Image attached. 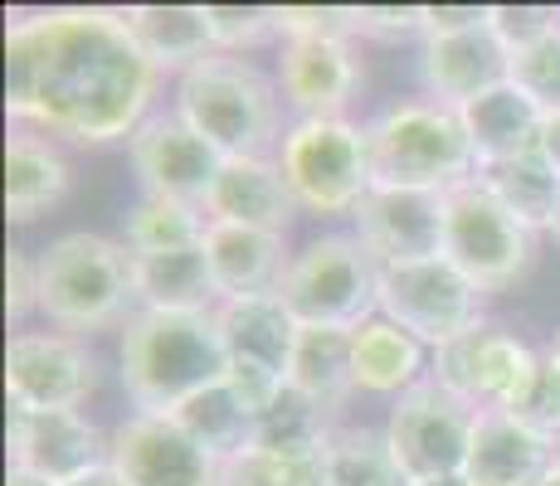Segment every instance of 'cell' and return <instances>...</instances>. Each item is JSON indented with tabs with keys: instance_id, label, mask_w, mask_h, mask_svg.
I'll use <instances>...</instances> for the list:
<instances>
[{
	"instance_id": "1",
	"label": "cell",
	"mask_w": 560,
	"mask_h": 486,
	"mask_svg": "<svg viewBox=\"0 0 560 486\" xmlns=\"http://www.w3.org/2000/svg\"><path fill=\"white\" fill-rule=\"evenodd\" d=\"M156 83L117 10H39L5 29V112L39 137L122 142L152 117Z\"/></svg>"
},
{
	"instance_id": "2",
	"label": "cell",
	"mask_w": 560,
	"mask_h": 486,
	"mask_svg": "<svg viewBox=\"0 0 560 486\" xmlns=\"http://www.w3.org/2000/svg\"><path fill=\"white\" fill-rule=\"evenodd\" d=\"M117 365L137 414L171 418L186 399L224 380L230 355L214 311H132L122 321Z\"/></svg>"
},
{
	"instance_id": "3",
	"label": "cell",
	"mask_w": 560,
	"mask_h": 486,
	"mask_svg": "<svg viewBox=\"0 0 560 486\" xmlns=\"http://www.w3.org/2000/svg\"><path fill=\"white\" fill-rule=\"evenodd\" d=\"M371 146V180L395 190H454L478 176V156L463 132L458 107H444L434 97L395 103L381 117L365 122Z\"/></svg>"
},
{
	"instance_id": "4",
	"label": "cell",
	"mask_w": 560,
	"mask_h": 486,
	"mask_svg": "<svg viewBox=\"0 0 560 486\" xmlns=\"http://www.w3.org/2000/svg\"><path fill=\"white\" fill-rule=\"evenodd\" d=\"M176 112L220 156H268L278 146V88L240 54H205L176 79Z\"/></svg>"
},
{
	"instance_id": "5",
	"label": "cell",
	"mask_w": 560,
	"mask_h": 486,
	"mask_svg": "<svg viewBox=\"0 0 560 486\" xmlns=\"http://www.w3.org/2000/svg\"><path fill=\"white\" fill-rule=\"evenodd\" d=\"M39 311L63 331H103L137 311L132 248L103 234H63L39 253Z\"/></svg>"
},
{
	"instance_id": "6",
	"label": "cell",
	"mask_w": 560,
	"mask_h": 486,
	"mask_svg": "<svg viewBox=\"0 0 560 486\" xmlns=\"http://www.w3.org/2000/svg\"><path fill=\"white\" fill-rule=\"evenodd\" d=\"M278 301L293 311L298 327L357 331L381 311V263L365 253L357 234H322L303 253H293Z\"/></svg>"
},
{
	"instance_id": "7",
	"label": "cell",
	"mask_w": 560,
	"mask_h": 486,
	"mask_svg": "<svg viewBox=\"0 0 560 486\" xmlns=\"http://www.w3.org/2000/svg\"><path fill=\"white\" fill-rule=\"evenodd\" d=\"M278 170H283L293 200L312 214H357L371 194V146L365 127L347 117H307L293 122L278 142Z\"/></svg>"
},
{
	"instance_id": "8",
	"label": "cell",
	"mask_w": 560,
	"mask_h": 486,
	"mask_svg": "<svg viewBox=\"0 0 560 486\" xmlns=\"http://www.w3.org/2000/svg\"><path fill=\"white\" fill-rule=\"evenodd\" d=\"M444 258L458 268L468 283L482 292L512 287L516 277L532 268L536 258V234L492 200V190L478 176L463 186L444 190Z\"/></svg>"
},
{
	"instance_id": "9",
	"label": "cell",
	"mask_w": 560,
	"mask_h": 486,
	"mask_svg": "<svg viewBox=\"0 0 560 486\" xmlns=\"http://www.w3.org/2000/svg\"><path fill=\"white\" fill-rule=\"evenodd\" d=\"M472 424H478V414L458 394H448L439 380H419L390 404L385 442H390L409 486L448 482V477H463Z\"/></svg>"
},
{
	"instance_id": "10",
	"label": "cell",
	"mask_w": 560,
	"mask_h": 486,
	"mask_svg": "<svg viewBox=\"0 0 560 486\" xmlns=\"http://www.w3.org/2000/svg\"><path fill=\"white\" fill-rule=\"evenodd\" d=\"M482 297H488V292L478 283H468L444 253L381 268V317L405 327L409 336L424 341L429 351L448 345L468 327H478Z\"/></svg>"
},
{
	"instance_id": "11",
	"label": "cell",
	"mask_w": 560,
	"mask_h": 486,
	"mask_svg": "<svg viewBox=\"0 0 560 486\" xmlns=\"http://www.w3.org/2000/svg\"><path fill=\"white\" fill-rule=\"evenodd\" d=\"M541 351L516 341L498 321H478L448 345L429 355V380H439L448 394H458L472 414H492V408H512L516 394L532 380Z\"/></svg>"
},
{
	"instance_id": "12",
	"label": "cell",
	"mask_w": 560,
	"mask_h": 486,
	"mask_svg": "<svg viewBox=\"0 0 560 486\" xmlns=\"http://www.w3.org/2000/svg\"><path fill=\"white\" fill-rule=\"evenodd\" d=\"M98 384L89 345L63 331H20L5 345V394L10 408H79Z\"/></svg>"
},
{
	"instance_id": "13",
	"label": "cell",
	"mask_w": 560,
	"mask_h": 486,
	"mask_svg": "<svg viewBox=\"0 0 560 486\" xmlns=\"http://www.w3.org/2000/svg\"><path fill=\"white\" fill-rule=\"evenodd\" d=\"M10 467L35 472L54 486H73L83 477H93L98 467H107L113 442H103V434L93 428L89 414L79 408H10Z\"/></svg>"
},
{
	"instance_id": "14",
	"label": "cell",
	"mask_w": 560,
	"mask_h": 486,
	"mask_svg": "<svg viewBox=\"0 0 560 486\" xmlns=\"http://www.w3.org/2000/svg\"><path fill=\"white\" fill-rule=\"evenodd\" d=\"M132 170L142 180L147 194L156 200H180V204H200L210 194L214 176H220L224 156L214 151L190 122H180V112H152L132 137Z\"/></svg>"
},
{
	"instance_id": "15",
	"label": "cell",
	"mask_w": 560,
	"mask_h": 486,
	"mask_svg": "<svg viewBox=\"0 0 560 486\" xmlns=\"http://www.w3.org/2000/svg\"><path fill=\"white\" fill-rule=\"evenodd\" d=\"M107 442V467L127 486H220V458H210L176 418L132 414Z\"/></svg>"
},
{
	"instance_id": "16",
	"label": "cell",
	"mask_w": 560,
	"mask_h": 486,
	"mask_svg": "<svg viewBox=\"0 0 560 486\" xmlns=\"http://www.w3.org/2000/svg\"><path fill=\"white\" fill-rule=\"evenodd\" d=\"M351 220H357V239L381 268L444 253V194L434 190L371 186Z\"/></svg>"
},
{
	"instance_id": "17",
	"label": "cell",
	"mask_w": 560,
	"mask_h": 486,
	"mask_svg": "<svg viewBox=\"0 0 560 486\" xmlns=\"http://www.w3.org/2000/svg\"><path fill=\"white\" fill-rule=\"evenodd\" d=\"M361 88V63L351 39H288L278 49V93L298 112L307 117H341L351 93Z\"/></svg>"
},
{
	"instance_id": "18",
	"label": "cell",
	"mask_w": 560,
	"mask_h": 486,
	"mask_svg": "<svg viewBox=\"0 0 560 486\" xmlns=\"http://www.w3.org/2000/svg\"><path fill=\"white\" fill-rule=\"evenodd\" d=\"M556 462H560L556 438L536 434V428L516 424L512 414L492 408V414H478V424H472L463 482L468 486H541L556 472Z\"/></svg>"
},
{
	"instance_id": "19",
	"label": "cell",
	"mask_w": 560,
	"mask_h": 486,
	"mask_svg": "<svg viewBox=\"0 0 560 486\" xmlns=\"http://www.w3.org/2000/svg\"><path fill=\"white\" fill-rule=\"evenodd\" d=\"M508 73H512V54L498 45L488 20L472 29H458V35L424 39V54H419V79L434 93V103L444 107L472 103L478 93L508 83Z\"/></svg>"
},
{
	"instance_id": "20",
	"label": "cell",
	"mask_w": 560,
	"mask_h": 486,
	"mask_svg": "<svg viewBox=\"0 0 560 486\" xmlns=\"http://www.w3.org/2000/svg\"><path fill=\"white\" fill-rule=\"evenodd\" d=\"M293 190H288L278 161L268 156H224L220 176L205 194V214L214 224H244V229L288 234L293 224Z\"/></svg>"
},
{
	"instance_id": "21",
	"label": "cell",
	"mask_w": 560,
	"mask_h": 486,
	"mask_svg": "<svg viewBox=\"0 0 560 486\" xmlns=\"http://www.w3.org/2000/svg\"><path fill=\"white\" fill-rule=\"evenodd\" d=\"M205 263H210L214 292L220 301L230 297H278L288 273V248L283 234H268V229H244V224H214L205 229Z\"/></svg>"
},
{
	"instance_id": "22",
	"label": "cell",
	"mask_w": 560,
	"mask_h": 486,
	"mask_svg": "<svg viewBox=\"0 0 560 486\" xmlns=\"http://www.w3.org/2000/svg\"><path fill=\"white\" fill-rule=\"evenodd\" d=\"M458 117H463V132H468L478 166H498V161H516L526 151H541L546 112L512 79L478 93L472 103H463Z\"/></svg>"
},
{
	"instance_id": "23",
	"label": "cell",
	"mask_w": 560,
	"mask_h": 486,
	"mask_svg": "<svg viewBox=\"0 0 560 486\" xmlns=\"http://www.w3.org/2000/svg\"><path fill=\"white\" fill-rule=\"evenodd\" d=\"M214 321H220V341H224L230 365H254V370L283 375L288 380L298 321L283 301L278 297H230L214 307Z\"/></svg>"
},
{
	"instance_id": "24",
	"label": "cell",
	"mask_w": 560,
	"mask_h": 486,
	"mask_svg": "<svg viewBox=\"0 0 560 486\" xmlns=\"http://www.w3.org/2000/svg\"><path fill=\"white\" fill-rule=\"evenodd\" d=\"M429 345L415 341L405 327H395L390 317H365L357 331H351V375H357V389L365 394H395L415 389L419 380H429Z\"/></svg>"
},
{
	"instance_id": "25",
	"label": "cell",
	"mask_w": 560,
	"mask_h": 486,
	"mask_svg": "<svg viewBox=\"0 0 560 486\" xmlns=\"http://www.w3.org/2000/svg\"><path fill=\"white\" fill-rule=\"evenodd\" d=\"M137 311H214V292L205 248H166V253H132Z\"/></svg>"
},
{
	"instance_id": "26",
	"label": "cell",
	"mask_w": 560,
	"mask_h": 486,
	"mask_svg": "<svg viewBox=\"0 0 560 486\" xmlns=\"http://www.w3.org/2000/svg\"><path fill=\"white\" fill-rule=\"evenodd\" d=\"M69 190V161L39 132H10L5 142V214L10 224H30L63 200Z\"/></svg>"
},
{
	"instance_id": "27",
	"label": "cell",
	"mask_w": 560,
	"mask_h": 486,
	"mask_svg": "<svg viewBox=\"0 0 560 486\" xmlns=\"http://www.w3.org/2000/svg\"><path fill=\"white\" fill-rule=\"evenodd\" d=\"M127 25V35L137 39V49L156 63V69H180L200 63L205 54H214L210 25H205V5H132L117 10Z\"/></svg>"
},
{
	"instance_id": "28",
	"label": "cell",
	"mask_w": 560,
	"mask_h": 486,
	"mask_svg": "<svg viewBox=\"0 0 560 486\" xmlns=\"http://www.w3.org/2000/svg\"><path fill=\"white\" fill-rule=\"evenodd\" d=\"M288 384L337 414L347 404V394L357 389V375H351V331L298 327L293 360H288Z\"/></svg>"
},
{
	"instance_id": "29",
	"label": "cell",
	"mask_w": 560,
	"mask_h": 486,
	"mask_svg": "<svg viewBox=\"0 0 560 486\" xmlns=\"http://www.w3.org/2000/svg\"><path fill=\"white\" fill-rule=\"evenodd\" d=\"M478 180L492 190V200L508 204L516 220L532 234H551L556 210H560V170L541 151H526L516 161H498V166H478Z\"/></svg>"
},
{
	"instance_id": "30",
	"label": "cell",
	"mask_w": 560,
	"mask_h": 486,
	"mask_svg": "<svg viewBox=\"0 0 560 486\" xmlns=\"http://www.w3.org/2000/svg\"><path fill=\"white\" fill-rule=\"evenodd\" d=\"M331 428H337V414L288 384L283 394L254 418V448H268V452H278V458L317 462L322 448H327V438H331Z\"/></svg>"
},
{
	"instance_id": "31",
	"label": "cell",
	"mask_w": 560,
	"mask_h": 486,
	"mask_svg": "<svg viewBox=\"0 0 560 486\" xmlns=\"http://www.w3.org/2000/svg\"><path fill=\"white\" fill-rule=\"evenodd\" d=\"M317 462H322V486H409L390 442L375 428L337 424Z\"/></svg>"
},
{
	"instance_id": "32",
	"label": "cell",
	"mask_w": 560,
	"mask_h": 486,
	"mask_svg": "<svg viewBox=\"0 0 560 486\" xmlns=\"http://www.w3.org/2000/svg\"><path fill=\"white\" fill-rule=\"evenodd\" d=\"M176 418L180 428H186L190 438L200 442L210 458H234V452H244L254 442V414L240 404V399L230 394V384H210V389H200L196 399H186V404L176 408Z\"/></svg>"
},
{
	"instance_id": "33",
	"label": "cell",
	"mask_w": 560,
	"mask_h": 486,
	"mask_svg": "<svg viewBox=\"0 0 560 486\" xmlns=\"http://www.w3.org/2000/svg\"><path fill=\"white\" fill-rule=\"evenodd\" d=\"M205 229H210V214L200 204L142 194L122 220V244L132 253H166V248H196L205 239Z\"/></svg>"
},
{
	"instance_id": "34",
	"label": "cell",
	"mask_w": 560,
	"mask_h": 486,
	"mask_svg": "<svg viewBox=\"0 0 560 486\" xmlns=\"http://www.w3.org/2000/svg\"><path fill=\"white\" fill-rule=\"evenodd\" d=\"M220 486H322V462L278 458L268 448H244L220 462Z\"/></svg>"
},
{
	"instance_id": "35",
	"label": "cell",
	"mask_w": 560,
	"mask_h": 486,
	"mask_svg": "<svg viewBox=\"0 0 560 486\" xmlns=\"http://www.w3.org/2000/svg\"><path fill=\"white\" fill-rule=\"evenodd\" d=\"M502 414H512L516 424L536 428V434H546V438H560V360L551 351H541L532 380L516 394V404L502 408Z\"/></svg>"
},
{
	"instance_id": "36",
	"label": "cell",
	"mask_w": 560,
	"mask_h": 486,
	"mask_svg": "<svg viewBox=\"0 0 560 486\" xmlns=\"http://www.w3.org/2000/svg\"><path fill=\"white\" fill-rule=\"evenodd\" d=\"M508 79L532 97L541 112H556L560 107V29H551L546 39H536L532 49L512 54V73Z\"/></svg>"
},
{
	"instance_id": "37",
	"label": "cell",
	"mask_w": 560,
	"mask_h": 486,
	"mask_svg": "<svg viewBox=\"0 0 560 486\" xmlns=\"http://www.w3.org/2000/svg\"><path fill=\"white\" fill-rule=\"evenodd\" d=\"M205 25L220 54H240L264 45L268 35H278L273 5H205Z\"/></svg>"
},
{
	"instance_id": "38",
	"label": "cell",
	"mask_w": 560,
	"mask_h": 486,
	"mask_svg": "<svg viewBox=\"0 0 560 486\" xmlns=\"http://www.w3.org/2000/svg\"><path fill=\"white\" fill-rule=\"evenodd\" d=\"M278 35L288 39H351L357 35V5H273Z\"/></svg>"
},
{
	"instance_id": "39",
	"label": "cell",
	"mask_w": 560,
	"mask_h": 486,
	"mask_svg": "<svg viewBox=\"0 0 560 486\" xmlns=\"http://www.w3.org/2000/svg\"><path fill=\"white\" fill-rule=\"evenodd\" d=\"M488 29L498 35V45L508 54H522L536 39L551 35V29H560V10L556 5H488Z\"/></svg>"
},
{
	"instance_id": "40",
	"label": "cell",
	"mask_w": 560,
	"mask_h": 486,
	"mask_svg": "<svg viewBox=\"0 0 560 486\" xmlns=\"http://www.w3.org/2000/svg\"><path fill=\"white\" fill-rule=\"evenodd\" d=\"M357 35L371 39L424 35V5H357Z\"/></svg>"
},
{
	"instance_id": "41",
	"label": "cell",
	"mask_w": 560,
	"mask_h": 486,
	"mask_svg": "<svg viewBox=\"0 0 560 486\" xmlns=\"http://www.w3.org/2000/svg\"><path fill=\"white\" fill-rule=\"evenodd\" d=\"M5 311L15 321L39 311V258H30L25 248L5 253Z\"/></svg>"
},
{
	"instance_id": "42",
	"label": "cell",
	"mask_w": 560,
	"mask_h": 486,
	"mask_svg": "<svg viewBox=\"0 0 560 486\" xmlns=\"http://www.w3.org/2000/svg\"><path fill=\"white\" fill-rule=\"evenodd\" d=\"M488 20V5H424V39L434 35H458Z\"/></svg>"
},
{
	"instance_id": "43",
	"label": "cell",
	"mask_w": 560,
	"mask_h": 486,
	"mask_svg": "<svg viewBox=\"0 0 560 486\" xmlns=\"http://www.w3.org/2000/svg\"><path fill=\"white\" fill-rule=\"evenodd\" d=\"M541 156L560 170V107H556V112H546V127H541Z\"/></svg>"
},
{
	"instance_id": "44",
	"label": "cell",
	"mask_w": 560,
	"mask_h": 486,
	"mask_svg": "<svg viewBox=\"0 0 560 486\" xmlns=\"http://www.w3.org/2000/svg\"><path fill=\"white\" fill-rule=\"evenodd\" d=\"M73 486H127V482L117 477L113 467H98V472H93V477H83V482H73Z\"/></svg>"
},
{
	"instance_id": "45",
	"label": "cell",
	"mask_w": 560,
	"mask_h": 486,
	"mask_svg": "<svg viewBox=\"0 0 560 486\" xmlns=\"http://www.w3.org/2000/svg\"><path fill=\"white\" fill-rule=\"evenodd\" d=\"M5 486H54V482L35 477V472H20V467H10V472H5Z\"/></svg>"
},
{
	"instance_id": "46",
	"label": "cell",
	"mask_w": 560,
	"mask_h": 486,
	"mask_svg": "<svg viewBox=\"0 0 560 486\" xmlns=\"http://www.w3.org/2000/svg\"><path fill=\"white\" fill-rule=\"evenodd\" d=\"M424 486H468L463 477H448V482H424Z\"/></svg>"
},
{
	"instance_id": "47",
	"label": "cell",
	"mask_w": 560,
	"mask_h": 486,
	"mask_svg": "<svg viewBox=\"0 0 560 486\" xmlns=\"http://www.w3.org/2000/svg\"><path fill=\"white\" fill-rule=\"evenodd\" d=\"M541 486H560V462H556V472H551V477H546Z\"/></svg>"
},
{
	"instance_id": "48",
	"label": "cell",
	"mask_w": 560,
	"mask_h": 486,
	"mask_svg": "<svg viewBox=\"0 0 560 486\" xmlns=\"http://www.w3.org/2000/svg\"><path fill=\"white\" fill-rule=\"evenodd\" d=\"M546 351H551V355H556V360H560V331H556V341H551V345H546Z\"/></svg>"
},
{
	"instance_id": "49",
	"label": "cell",
	"mask_w": 560,
	"mask_h": 486,
	"mask_svg": "<svg viewBox=\"0 0 560 486\" xmlns=\"http://www.w3.org/2000/svg\"><path fill=\"white\" fill-rule=\"evenodd\" d=\"M551 239L560 244V210H556V224H551Z\"/></svg>"
}]
</instances>
